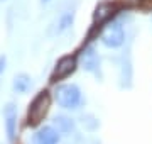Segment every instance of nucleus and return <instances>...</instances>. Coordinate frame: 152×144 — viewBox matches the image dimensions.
<instances>
[{
  "instance_id": "1",
  "label": "nucleus",
  "mask_w": 152,
  "mask_h": 144,
  "mask_svg": "<svg viewBox=\"0 0 152 144\" xmlns=\"http://www.w3.org/2000/svg\"><path fill=\"white\" fill-rule=\"evenodd\" d=\"M122 10V7L117 4V2H100L95 10H93V21H91V27L88 31V36H86V41H93L95 37L100 36L102 29L107 26L108 22H112L115 19V15Z\"/></svg>"
},
{
  "instance_id": "2",
  "label": "nucleus",
  "mask_w": 152,
  "mask_h": 144,
  "mask_svg": "<svg viewBox=\"0 0 152 144\" xmlns=\"http://www.w3.org/2000/svg\"><path fill=\"white\" fill-rule=\"evenodd\" d=\"M54 100L64 110H78L83 105V92L76 83H63L56 87Z\"/></svg>"
},
{
  "instance_id": "3",
  "label": "nucleus",
  "mask_w": 152,
  "mask_h": 144,
  "mask_svg": "<svg viewBox=\"0 0 152 144\" xmlns=\"http://www.w3.org/2000/svg\"><path fill=\"white\" fill-rule=\"evenodd\" d=\"M49 107H51V95H49L48 90H42L39 92L34 100L31 102L27 110V122L29 126H37L42 122V119L46 117Z\"/></svg>"
},
{
  "instance_id": "4",
  "label": "nucleus",
  "mask_w": 152,
  "mask_h": 144,
  "mask_svg": "<svg viewBox=\"0 0 152 144\" xmlns=\"http://www.w3.org/2000/svg\"><path fill=\"white\" fill-rule=\"evenodd\" d=\"M100 41L105 48L110 49H117L120 46H124L125 43V29L122 26V22L118 21H112L102 29L100 32Z\"/></svg>"
},
{
  "instance_id": "5",
  "label": "nucleus",
  "mask_w": 152,
  "mask_h": 144,
  "mask_svg": "<svg viewBox=\"0 0 152 144\" xmlns=\"http://www.w3.org/2000/svg\"><path fill=\"white\" fill-rule=\"evenodd\" d=\"M78 68V56H63L58 63H56L54 70L51 73V83H58L61 80H66L68 76H71Z\"/></svg>"
},
{
  "instance_id": "6",
  "label": "nucleus",
  "mask_w": 152,
  "mask_h": 144,
  "mask_svg": "<svg viewBox=\"0 0 152 144\" xmlns=\"http://www.w3.org/2000/svg\"><path fill=\"white\" fill-rule=\"evenodd\" d=\"M80 61H81V68L88 73H93V75H98L100 73V56H98L96 49L93 46L86 44L85 49L78 54Z\"/></svg>"
},
{
  "instance_id": "7",
  "label": "nucleus",
  "mask_w": 152,
  "mask_h": 144,
  "mask_svg": "<svg viewBox=\"0 0 152 144\" xmlns=\"http://www.w3.org/2000/svg\"><path fill=\"white\" fill-rule=\"evenodd\" d=\"M59 136L53 126H44L34 134V144H59Z\"/></svg>"
},
{
  "instance_id": "8",
  "label": "nucleus",
  "mask_w": 152,
  "mask_h": 144,
  "mask_svg": "<svg viewBox=\"0 0 152 144\" xmlns=\"http://www.w3.org/2000/svg\"><path fill=\"white\" fill-rule=\"evenodd\" d=\"M4 124H5V132L9 141H14L17 134V110L12 104H9L4 109Z\"/></svg>"
},
{
  "instance_id": "9",
  "label": "nucleus",
  "mask_w": 152,
  "mask_h": 144,
  "mask_svg": "<svg viewBox=\"0 0 152 144\" xmlns=\"http://www.w3.org/2000/svg\"><path fill=\"white\" fill-rule=\"evenodd\" d=\"M53 127L59 134H63V136H71L76 129V122H75V119L59 114V115H56L53 119Z\"/></svg>"
},
{
  "instance_id": "10",
  "label": "nucleus",
  "mask_w": 152,
  "mask_h": 144,
  "mask_svg": "<svg viewBox=\"0 0 152 144\" xmlns=\"http://www.w3.org/2000/svg\"><path fill=\"white\" fill-rule=\"evenodd\" d=\"M32 87V82H31V76L26 75V73H20L14 78V90L17 93H27Z\"/></svg>"
},
{
  "instance_id": "11",
  "label": "nucleus",
  "mask_w": 152,
  "mask_h": 144,
  "mask_svg": "<svg viewBox=\"0 0 152 144\" xmlns=\"http://www.w3.org/2000/svg\"><path fill=\"white\" fill-rule=\"evenodd\" d=\"M73 21H75V14L73 12H66V14H63L59 19V22H58V34L64 32L66 29L71 27V24H73Z\"/></svg>"
},
{
  "instance_id": "12",
  "label": "nucleus",
  "mask_w": 152,
  "mask_h": 144,
  "mask_svg": "<svg viewBox=\"0 0 152 144\" xmlns=\"http://www.w3.org/2000/svg\"><path fill=\"white\" fill-rule=\"evenodd\" d=\"M83 126H85L86 131L93 132V131H96V129H98L100 122H98V119L95 115H85V117H83Z\"/></svg>"
},
{
  "instance_id": "13",
  "label": "nucleus",
  "mask_w": 152,
  "mask_h": 144,
  "mask_svg": "<svg viewBox=\"0 0 152 144\" xmlns=\"http://www.w3.org/2000/svg\"><path fill=\"white\" fill-rule=\"evenodd\" d=\"M117 4H118L122 9L124 7H127V9H130V7H139V5H144L145 2H149L151 4L152 0H115Z\"/></svg>"
},
{
  "instance_id": "14",
  "label": "nucleus",
  "mask_w": 152,
  "mask_h": 144,
  "mask_svg": "<svg viewBox=\"0 0 152 144\" xmlns=\"http://www.w3.org/2000/svg\"><path fill=\"white\" fill-rule=\"evenodd\" d=\"M5 63H7L5 56H0V76L4 75V71H5Z\"/></svg>"
},
{
  "instance_id": "15",
  "label": "nucleus",
  "mask_w": 152,
  "mask_h": 144,
  "mask_svg": "<svg viewBox=\"0 0 152 144\" xmlns=\"http://www.w3.org/2000/svg\"><path fill=\"white\" fill-rule=\"evenodd\" d=\"M41 2H44V4H46V2H51V0H41Z\"/></svg>"
}]
</instances>
